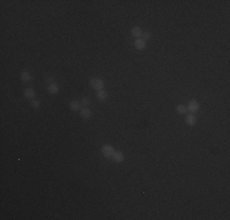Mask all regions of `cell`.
Here are the masks:
<instances>
[{
  "mask_svg": "<svg viewBox=\"0 0 230 220\" xmlns=\"http://www.w3.org/2000/svg\"><path fill=\"white\" fill-rule=\"evenodd\" d=\"M89 85L94 90H102V89H104V86H105L104 81L102 78H98V77H92L89 80Z\"/></svg>",
  "mask_w": 230,
  "mask_h": 220,
  "instance_id": "obj_1",
  "label": "cell"
},
{
  "mask_svg": "<svg viewBox=\"0 0 230 220\" xmlns=\"http://www.w3.org/2000/svg\"><path fill=\"white\" fill-rule=\"evenodd\" d=\"M100 152H102V154L104 155L105 158H112V155L114 154L115 149H114L113 145H110V144H104V145H102V148H100Z\"/></svg>",
  "mask_w": 230,
  "mask_h": 220,
  "instance_id": "obj_2",
  "label": "cell"
},
{
  "mask_svg": "<svg viewBox=\"0 0 230 220\" xmlns=\"http://www.w3.org/2000/svg\"><path fill=\"white\" fill-rule=\"evenodd\" d=\"M186 109L191 114H196L198 111V109H200V105H198V103L196 102V100H190V103H189Z\"/></svg>",
  "mask_w": 230,
  "mask_h": 220,
  "instance_id": "obj_3",
  "label": "cell"
},
{
  "mask_svg": "<svg viewBox=\"0 0 230 220\" xmlns=\"http://www.w3.org/2000/svg\"><path fill=\"white\" fill-rule=\"evenodd\" d=\"M112 158H113V160L115 161V163H123L124 160H125V155H124V153L123 152H120V151H116V152H114V154L112 155Z\"/></svg>",
  "mask_w": 230,
  "mask_h": 220,
  "instance_id": "obj_4",
  "label": "cell"
},
{
  "mask_svg": "<svg viewBox=\"0 0 230 220\" xmlns=\"http://www.w3.org/2000/svg\"><path fill=\"white\" fill-rule=\"evenodd\" d=\"M146 47H147V42H146L144 39L139 38V39L135 41V48H136L137 50H143Z\"/></svg>",
  "mask_w": 230,
  "mask_h": 220,
  "instance_id": "obj_5",
  "label": "cell"
},
{
  "mask_svg": "<svg viewBox=\"0 0 230 220\" xmlns=\"http://www.w3.org/2000/svg\"><path fill=\"white\" fill-rule=\"evenodd\" d=\"M23 96H25L26 99L32 100V99H34V97H36V92H34L33 88H26L25 92H23Z\"/></svg>",
  "mask_w": 230,
  "mask_h": 220,
  "instance_id": "obj_6",
  "label": "cell"
},
{
  "mask_svg": "<svg viewBox=\"0 0 230 220\" xmlns=\"http://www.w3.org/2000/svg\"><path fill=\"white\" fill-rule=\"evenodd\" d=\"M142 33H143V31L140 28V27H132L131 28V34H132V37L134 38H136V39H139L140 37L142 35Z\"/></svg>",
  "mask_w": 230,
  "mask_h": 220,
  "instance_id": "obj_7",
  "label": "cell"
},
{
  "mask_svg": "<svg viewBox=\"0 0 230 220\" xmlns=\"http://www.w3.org/2000/svg\"><path fill=\"white\" fill-rule=\"evenodd\" d=\"M185 121H186V124H187L189 126H195V125L197 124V119H196V116H195L194 114H190V115L186 116Z\"/></svg>",
  "mask_w": 230,
  "mask_h": 220,
  "instance_id": "obj_8",
  "label": "cell"
},
{
  "mask_svg": "<svg viewBox=\"0 0 230 220\" xmlns=\"http://www.w3.org/2000/svg\"><path fill=\"white\" fill-rule=\"evenodd\" d=\"M97 98L98 100H100V102H105V100L108 99V92L102 89V90H98L97 92Z\"/></svg>",
  "mask_w": 230,
  "mask_h": 220,
  "instance_id": "obj_9",
  "label": "cell"
},
{
  "mask_svg": "<svg viewBox=\"0 0 230 220\" xmlns=\"http://www.w3.org/2000/svg\"><path fill=\"white\" fill-rule=\"evenodd\" d=\"M47 90H48L49 94H57L59 92V86L57 83H50V85H48Z\"/></svg>",
  "mask_w": 230,
  "mask_h": 220,
  "instance_id": "obj_10",
  "label": "cell"
},
{
  "mask_svg": "<svg viewBox=\"0 0 230 220\" xmlns=\"http://www.w3.org/2000/svg\"><path fill=\"white\" fill-rule=\"evenodd\" d=\"M32 80V75L28 71H22L21 72V81L22 82H30Z\"/></svg>",
  "mask_w": 230,
  "mask_h": 220,
  "instance_id": "obj_11",
  "label": "cell"
},
{
  "mask_svg": "<svg viewBox=\"0 0 230 220\" xmlns=\"http://www.w3.org/2000/svg\"><path fill=\"white\" fill-rule=\"evenodd\" d=\"M91 116H92V111L88 108H83L81 110V117L82 119H86V120H87V119H89Z\"/></svg>",
  "mask_w": 230,
  "mask_h": 220,
  "instance_id": "obj_12",
  "label": "cell"
},
{
  "mask_svg": "<svg viewBox=\"0 0 230 220\" xmlns=\"http://www.w3.org/2000/svg\"><path fill=\"white\" fill-rule=\"evenodd\" d=\"M80 106H81V103L77 102V100H72V102H70V109L73 110V111L80 110Z\"/></svg>",
  "mask_w": 230,
  "mask_h": 220,
  "instance_id": "obj_13",
  "label": "cell"
},
{
  "mask_svg": "<svg viewBox=\"0 0 230 220\" xmlns=\"http://www.w3.org/2000/svg\"><path fill=\"white\" fill-rule=\"evenodd\" d=\"M186 111H187V109H186V106H185V105L180 104V105H178V106H176V113H178V114H181V115H182V114H185Z\"/></svg>",
  "mask_w": 230,
  "mask_h": 220,
  "instance_id": "obj_14",
  "label": "cell"
},
{
  "mask_svg": "<svg viewBox=\"0 0 230 220\" xmlns=\"http://www.w3.org/2000/svg\"><path fill=\"white\" fill-rule=\"evenodd\" d=\"M89 104H91V100L88 98H83V99H82V105H83L85 108H88Z\"/></svg>",
  "mask_w": 230,
  "mask_h": 220,
  "instance_id": "obj_15",
  "label": "cell"
},
{
  "mask_svg": "<svg viewBox=\"0 0 230 220\" xmlns=\"http://www.w3.org/2000/svg\"><path fill=\"white\" fill-rule=\"evenodd\" d=\"M31 105L37 110V109H39V106H41V103L38 102V100H32L31 102Z\"/></svg>",
  "mask_w": 230,
  "mask_h": 220,
  "instance_id": "obj_16",
  "label": "cell"
},
{
  "mask_svg": "<svg viewBox=\"0 0 230 220\" xmlns=\"http://www.w3.org/2000/svg\"><path fill=\"white\" fill-rule=\"evenodd\" d=\"M142 35H143V39H144L146 42L151 38V33H149V32H147V31H144V32L142 33Z\"/></svg>",
  "mask_w": 230,
  "mask_h": 220,
  "instance_id": "obj_17",
  "label": "cell"
},
{
  "mask_svg": "<svg viewBox=\"0 0 230 220\" xmlns=\"http://www.w3.org/2000/svg\"><path fill=\"white\" fill-rule=\"evenodd\" d=\"M44 80H45V82H47V83H49V85H50V83H54V82H53V81H54V77H52V76H45Z\"/></svg>",
  "mask_w": 230,
  "mask_h": 220,
  "instance_id": "obj_18",
  "label": "cell"
}]
</instances>
